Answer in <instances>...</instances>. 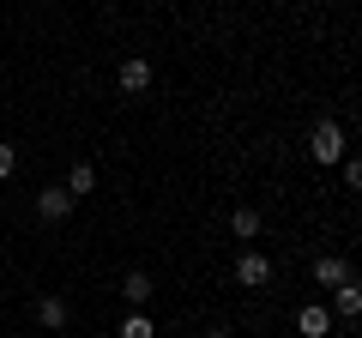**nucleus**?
Segmentation results:
<instances>
[{"instance_id": "nucleus-8", "label": "nucleus", "mask_w": 362, "mask_h": 338, "mask_svg": "<svg viewBox=\"0 0 362 338\" xmlns=\"http://www.w3.org/2000/svg\"><path fill=\"white\" fill-rule=\"evenodd\" d=\"M121 296H127L133 308H145V302L157 296V284H151V272H127V278H121Z\"/></svg>"}, {"instance_id": "nucleus-5", "label": "nucleus", "mask_w": 362, "mask_h": 338, "mask_svg": "<svg viewBox=\"0 0 362 338\" xmlns=\"http://www.w3.org/2000/svg\"><path fill=\"white\" fill-rule=\"evenodd\" d=\"M296 332H302V338H326V332H332V308H320V302H302Z\"/></svg>"}, {"instance_id": "nucleus-4", "label": "nucleus", "mask_w": 362, "mask_h": 338, "mask_svg": "<svg viewBox=\"0 0 362 338\" xmlns=\"http://www.w3.org/2000/svg\"><path fill=\"white\" fill-rule=\"evenodd\" d=\"M73 206H78V199L66 194V187H42V194H37V218H42V223H61V218H73Z\"/></svg>"}, {"instance_id": "nucleus-11", "label": "nucleus", "mask_w": 362, "mask_h": 338, "mask_svg": "<svg viewBox=\"0 0 362 338\" xmlns=\"http://www.w3.org/2000/svg\"><path fill=\"white\" fill-rule=\"evenodd\" d=\"M121 338H157V320H151L145 308H133L127 320H121Z\"/></svg>"}, {"instance_id": "nucleus-2", "label": "nucleus", "mask_w": 362, "mask_h": 338, "mask_svg": "<svg viewBox=\"0 0 362 338\" xmlns=\"http://www.w3.org/2000/svg\"><path fill=\"white\" fill-rule=\"evenodd\" d=\"M235 284H247V290L272 284V260L259 254V247H242V254H235Z\"/></svg>"}, {"instance_id": "nucleus-13", "label": "nucleus", "mask_w": 362, "mask_h": 338, "mask_svg": "<svg viewBox=\"0 0 362 338\" xmlns=\"http://www.w3.org/2000/svg\"><path fill=\"white\" fill-rule=\"evenodd\" d=\"M338 169H344V187H356V194H362V157H344Z\"/></svg>"}, {"instance_id": "nucleus-12", "label": "nucleus", "mask_w": 362, "mask_h": 338, "mask_svg": "<svg viewBox=\"0 0 362 338\" xmlns=\"http://www.w3.org/2000/svg\"><path fill=\"white\" fill-rule=\"evenodd\" d=\"M90 187H97V163H73V175H66V194H90Z\"/></svg>"}, {"instance_id": "nucleus-1", "label": "nucleus", "mask_w": 362, "mask_h": 338, "mask_svg": "<svg viewBox=\"0 0 362 338\" xmlns=\"http://www.w3.org/2000/svg\"><path fill=\"white\" fill-rule=\"evenodd\" d=\"M308 157H314V163H344V157H350L344 127H338V121H314V127H308Z\"/></svg>"}, {"instance_id": "nucleus-3", "label": "nucleus", "mask_w": 362, "mask_h": 338, "mask_svg": "<svg viewBox=\"0 0 362 338\" xmlns=\"http://www.w3.org/2000/svg\"><path fill=\"white\" fill-rule=\"evenodd\" d=\"M115 85L127 97H139V91H151V61H145V54H127V61L115 66Z\"/></svg>"}, {"instance_id": "nucleus-15", "label": "nucleus", "mask_w": 362, "mask_h": 338, "mask_svg": "<svg viewBox=\"0 0 362 338\" xmlns=\"http://www.w3.org/2000/svg\"><path fill=\"white\" fill-rule=\"evenodd\" d=\"M206 338H235V332H223V326H218V332H206Z\"/></svg>"}, {"instance_id": "nucleus-6", "label": "nucleus", "mask_w": 362, "mask_h": 338, "mask_svg": "<svg viewBox=\"0 0 362 338\" xmlns=\"http://www.w3.org/2000/svg\"><path fill=\"white\" fill-rule=\"evenodd\" d=\"M332 314L338 320H362V284L356 278H344V284L332 290Z\"/></svg>"}, {"instance_id": "nucleus-7", "label": "nucleus", "mask_w": 362, "mask_h": 338, "mask_svg": "<svg viewBox=\"0 0 362 338\" xmlns=\"http://www.w3.org/2000/svg\"><path fill=\"white\" fill-rule=\"evenodd\" d=\"M344 278H350V266L338 260V254H320V260H314V284H320V290H338Z\"/></svg>"}, {"instance_id": "nucleus-14", "label": "nucleus", "mask_w": 362, "mask_h": 338, "mask_svg": "<svg viewBox=\"0 0 362 338\" xmlns=\"http://www.w3.org/2000/svg\"><path fill=\"white\" fill-rule=\"evenodd\" d=\"M13 169H18V151H13V145H0V182H13Z\"/></svg>"}, {"instance_id": "nucleus-10", "label": "nucleus", "mask_w": 362, "mask_h": 338, "mask_svg": "<svg viewBox=\"0 0 362 338\" xmlns=\"http://www.w3.org/2000/svg\"><path fill=\"white\" fill-rule=\"evenodd\" d=\"M37 320L49 326V332H61V326H66V302H61V296H42V302H37Z\"/></svg>"}, {"instance_id": "nucleus-9", "label": "nucleus", "mask_w": 362, "mask_h": 338, "mask_svg": "<svg viewBox=\"0 0 362 338\" xmlns=\"http://www.w3.org/2000/svg\"><path fill=\"white\" fill-rule=\"evenodd\" d=\"M259 223H266V218H259V206H235V211H230V230L242 235V242H254Z\"/></svg>"}]
</instances>
